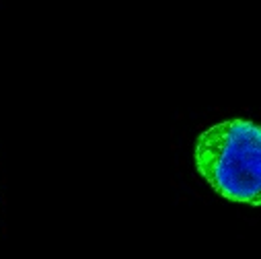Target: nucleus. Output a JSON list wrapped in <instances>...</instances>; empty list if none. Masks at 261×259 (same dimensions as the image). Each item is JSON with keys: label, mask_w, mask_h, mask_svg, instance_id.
I'll return each instance as SVG.
<instances>
[{"label": "nucleus", "mask_w": 261, "mask_h": 259, "mask_svg": "<svg viewBox=\"0 0 261 259\" xmlns=\"http://www.w3.org/2000/svg\"><path fill=\"white\" fill-rule=\"evenodd\" d=\"M193 165L222 200L261 208V123L232 117L206 127L195 138Z\"/></svg>", "instance_id": "obj_1"}]
</instances>
